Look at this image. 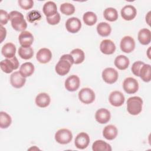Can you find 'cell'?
<instances>
[{"instance_id":"cell-20","label":"cell","mask_w":151,"mask_h":151,"mask_svg":"<svg viewBox=\"0 0 151 151\" xmlns=\"http://www.w3.org/2000/svg\"><path fill=\"white\" fill-rule=\"evenodd\" d=\"M118 133L117 127L112 124L106 126L103 130V135L107 140H111L114 139Z\"/></svg>"},{"instance_id":"cell-13","label":"cell","mask_w":151,"mask_h":151,"mask_svg":"<svg viewBox=\"0 0 151 151\" xmlns=\"http://www.w3.org/2000/svg\"><path fill=\"white\" fill-rule=\"evenodd\" d=\"M67 30L71 33H76L81 29V22L80 20L76 17L68 18L65 22Z\"/></svg>"},{"instance_id":"cell-29","label":"cell","mask_w":151,"mask_h":151,"mask_svg":"<svg viewBox=\"0 0 151 151\" xmlns=\"http://www.w3.org/2000/svg\"><path fill=\"white\" fill-rule=\"evenodd\" d=\"M97 31L100 36L107 37L111 33V28L108 23L101 22L97 25Z\"/></svg>"},{"instance_id":"cell-1","label":"cell","mask_w":151,"mask_h":151,"mask_svg":"<svg viewBox=\"0 0 151 151\" xmlns=\"http://www.w3.org/2000/svg\"><path fill=\"white\" fill-rule=\"evenodd\" d=\"M73 64L74 60L72 56L70 54H64L55 65V71L60 76H65L68 73Z\"/></svg>"},{"instance_id":"cell-5","label":"cell","mask_w":151,"mask_h":151,"mask_svg":"<svg viewBox=\"0 0 151 151\" xmlns=\"http://www.w3.org/2000/svg\"><path fill=\"white\" fill-rule=\"evenodd\" d=\"M73 139L71 132L67 129H61L55 134V139L60 144L65 145L69 143Z\"/></svg>"},{"instance_id":"cell-24","label":"cell","mask_w":151,"mask_h":151,"mask_svg":"<svg viewBox=\"0 0 151 151\" xmlns=\"http://www.w3.org/2000/svg\"><path fill=\"white\" fill-rule=\"evenodd\" d=\"M1 52L2 54L6 58H13L15 57L16 52L15 45L11 42H8L2 47Z\"/></svg>"},{"instance_id":"cell-36","label":"cell","mask_w":151,"mask_h":151,"mask_svg":"<svg viewBox=\"0 0 151 151\" xmlns=\"http://www.w3.org/2000/svg\"><path fill=\"white\" fill-rule=\"evenodd\" d=\"M27 18L28 22L32 23L36 21H39L41 18V13L37 10H32L27 14Z\"/></svg>"},{"instance_id":"cell-31","label":"cell","mask_w":151,"mask_h":151,"mask_svg":"<svg viewBox=\"0 0 151 151\" xmlns=\"http://www.w3.org/2000/svg\"><path fill=\"white\" fill-rule=\"evenodd\" d=\"M19 56L24 60H29L33 57L34 50L32 47H20L18 49Z\"/></svg>"},{"instance_id":"cell-3","label":"cell","mask_w":151,"mask_h":151,"mask_svg":"<svg viewBox=\"0 0 151 151\" xmlns=\"http://www.w3.org/2000/svg\"><path fill=\"white\" fill-rule=\"evenodd\" d=\"M143 100L138 96L129 97L127 101V110L132 115H137L142 110Z\"/></svg>"},{"instance_id":"cell-10","label":"cell","mask_w":151,"mask_h":151,"mask_svg":"<svg viewBox=\"0 0 151 151\" xmlns=\"http://www.w3.org/2000/svg\"><path fill=\"white\" fill-rule=\"evenodd\" d=\"M90 140V137L88 134L85 132H81L76 137L74 144L77 148L79 149H84L89 145Z\"/></svg>"},{"instance_id":"cell-17","label":"cell","mask_w":151,"mask_h":151,"mask_svg":"<svg viewBox=\"0 0 151 151\" xmlns=\"http://www.w3.org/2000/svg\"><path fill=\"white\" fill-rule=\"evenodd\" d=\"M110 112L106 109L101 108L97 110L95 114L96 121L100 124L107 123L110 119Z\"/></svg>"},{"instance_id":"cell-14","label":"cell","mask_w":151,"mask_h":151,"mask_svg":"<svg viewBox=\"0 0 151 151\" xmlns=\"http://www.w3.org/2000/svg\"><path fill=\"white\" fill-rule=\"evenodd\" d=\"M137 14V11L134 6L131 5L124 6L121 9V16L126 21L133 19Z\"/></svg>"},{"instance_id":"cell-37","label":"cell","mask_w":151,"mask_h":151,"mask_svg":"<svg viewBox=\"0 0 151 151\" xmlns=\"http://www.w3.org/2000/svg\"><path fill=\"white\" fill-rule=\"evenodd\" d=\"M18 2L20 7L25 10L32 8L34 5V1L32 0H19Z\"/></svg>"},{"instance_id":"cell-11","label":"cell","mask_w":151,"mask_h":151,"mask_svg":"<svg viewBox=\"0 0 151 151\" xmlns=\"http://www.w3.org/2000/svg\"><path fill=\"white\" fill-rule=\"evenodd\" d=\"M110 103L114 107H120L124 104L125 98L122 93L119 91L111 92L109 97Z\"/></svg>"},{"instance_id":"cell-40","label":"cell","mask_w":151,"mask_h":151,"mask_svg":"<svg viewBox=\"0 0 151 151\" xmlns=\"http://www.w3.org/2000/svg\"><path fill=\"white\" fill-rule=\"evenodd\" d=\"M9 20V14L6 11L1 9L0 10V23L1 25H5Z\"/></svg>"},{"instance_id":"cell-12","label":"cell","mask_w":151,"mask_h":151,"mask_svg":"<svg viewBox=\"0 0 151 151\" xmlns=\"http://www.w3.org/2000/svg\"><path fill=\"white\" fill-rule=\"evenodd\" d=\"M80 80L79 77L76 75L69 76L65 81V88L69 91H76L80 86Z\"/></svg>"},{"instance_id":"cell-32","label":"cell","mask_w":151,"mask_h":151,"mask_svg":"<svg viewBox=\"0 0 151 151\" xmlns=\"http://www.w3.org/2000/svg\"><path fill=\"white\" fill-rule=\"evenodd\" d=\"M104 18L109 21L113 22L118 19V13L115 8L110 7L106 8L103 12Z\"/></svg>"},{"instance_id":"cell-15","label":"cell","mask_w":151,"mask_h":151,"mask_svg":"<svg viewBox=\"0 0 151 151\" xmlns=\"http://www.w3.org/2000/svg\"><path fill=\"white\" fill-rule=\"evenodd\" d=\"M26 82V79L19 73L15 71L13 73L10 77V83L12 87L16 88H19L24 86Z\"/></svg>"},{"instance_id":"cell-41","label":"cell","mask_w":151,"mask_h":151,"mask_svg":"<svg viewBox=\"0 0 151 151\" xmlns=\"http://www.w3.org/2000/svg\"><path fill=\"white\" fill-rule=\"evenodd\" d=\"M6 35V30L1 25V42H2L3 40L5 38Z\"/></svg>"},{"instance_id":"cell-2","label":"cell","mask_w":151,"mask_h":151,"mask_svg":"<svg viewBox=\"0 0 151 151\" xmlns=\"http://www.w3.org/2000/svg\"><path fill=\"white\" fill-rule=\"evenodd\" d=\"M9 20L12 28L18 31H24L27 27V24L22 13L13 11L9 13Z\"/></svg>"},{"instance_id":"cell-30","label":"cell","mask_w":151,"mask_h":151,"mask_svg":"<svg viewBox=\"0 0 151 151\" xmlns=\"http://www.w3.org/2000/svg\"><path fill=\"white\" fill-rule=\"evenodd\" d=\"M70 54L72 56L74 60V64H78L84 60L85 55L83 51L80 48H76L73 50Z\"/></svg>"},{"instance_id":"cell-21","label":"cell","mask_w":151,"mask_h":151,"mask_svg":"<svg viewBox=\"0 0 151 151\" xmlns=\"http://www.w3.org/2000/svg\"><path fill=\"white\" fill-rule=\"evenodd\" d=\"M51 101L50 96L46 93H41L38 94L35 98V103L37 106L41 108L47 107Z\"/></svg>"},{"instance_id":"cell-26","label":"cell","mask_w":151,"mask_h":151,"mask_svg":"<svg viewBox=\"0 0 151 151\" xmlns=\"http://www.w3.org/2000/svg\"><path fill=\"white\" fill-rule=\"evenodd\" d=\"M34 66L30 62H27L22 64L19 68V73L24 77H27L31 76L34 72Z\"/></svg>"},{"instance_id":"cell-7","label":"cell","mask_w":151,"mask_h":151,"mask_svg":"<svg viewBox=\"0 0 151 151\" xmlns=\"http://www.w3.org/2000/svg\"><path fill=\"white\" fill-rule=\"evenodd\" d=\"M102 78L107 84H113L118 79V72L113 68L108 67L105 68L102 72Z\"/></svg>"},{"instance_id":"cell-9","label":"cell","mask_w":151,"mask_h":151,"mask_svg":"<svg viewBox=\"0 0 151 151\" xmlns=\"http://www.w3.org/2000/svg\"><path fill=\"white\" fill-rule=\"evenodd\" d=\"M120 47L123 52L130 53L132 52L135 48V41L132 37L125 36L121 40Z\"/></svg>"},{"instance_id":"cell-16","label":"cell","mask_w":151,"mask_h":151,"mask_svg":"<svg viewBox=\"0 0 151 151\" xmlns=\"http://www.w3.org/2000/svg\"><path fill=\"white\" fill-rule=\"evenodd\" d=\"M18 40L22 47H31L34 41V37L30 32L28 31H24L20 33Z\"/></svg>"},{"instance_id":"cell-28","label":"cell","mask_w":151,"mask_h":151,"mask_svg":"<svg viewBox=\"0 0 151 151\" xmlns=\"http://www.w3.org/2000/svg\"><path fill=\"white\" fill-rule=\"evenodd\" d=\"M93 151H111V146L102 140H96L92 145Z\"/></svg>"},{"instance_id":"cell-33","label":"cell","mask_w":151,"mask_h":151,"mask_svg":"<svg viewBox=\"0 0 151 151\" xmlns=\"http://www.w3.org/2000/svg\"><path fill=\"white\" fill-rule=\"evenodd\" d=\"M83 19L85 24L88 26H92L96 23L97 21V17L94 12L88 11L84 14Z\"/></svg>"},{"instance_id":"cell-8","label":"cell","mask_w":151,"mask_h":151,"mask_svg":"<svg viewBox=\"0 0 151 151\" xmlns=\"http://www.w3.org/2000/svg\"><path fill=\"white\" fill-rule=\"evenodd\" d=\"M123 87L124 91L128 94H134L139 89L137 81L133 77L126 78L123 83Z\"/></svg>"},{"instance_id":"cell-19","label":"cell","mask_w":151,"mask_h":151,"mask_svg":"<svg viewBox=\"0 0 151 151\" xmlns=\"http://www.w3.org/2000/svg\"><path fill=\"white\" fill-rule=\"evenodd\" d=\"M52 58V53L51 51L46 48H41L37 53L36 58L37 61L42 64L48 63Z\"/></svg>"},{"instance_id":"cell-22","label":"cell","mask_w":151,"mask_h":151,"mask_svg":"<svg viewBox=\"0 0 151 151\" xmlns=\"http://www.w3.org/2000/svg\"><path fill=\"white\" fill-rule=\"evenodd\" d=\"M138 40L142 45H147L151 41V32L147 28H143L138 32Z\"/></svg>"},{"instance_id":"cell-4","label":"cell","mask_w":151,"mask_h":151,"mask_svg":"<svg viewBox=\"0 0 151 151\" xmlns=\"http://www.w3.org/2000/svg\"><path fill=\"white\" fill-rule=\"evenodd\" d=\"M19 61L15 56L11 58H6L1 61V70L5 73H11L13 70H17L19 67Z\"/></svg>"},{"instance_id":"cell-34","label":"cell","mask_w":151,"mask_h":151,"mask_svg":"<svg viewBox=\"0 0 151 151\" xmlns=\"http://www.w3.org/2000/svg\"><path fill=\"white\" fill-rule=\"evenodd\" d=\"M12 122L11 116L6 112H0V127L1 129H6L8 127Z\"/></svg>"},{"instance_id":"cell-35","label":"cell","mask_w":151,"mask_h":151,"mask_svg":"<svg viewBox=\"0 0 151 151\" xmlns=\"http://www.w3.org/2000/svg\"><path fill=\"white\" fill-rule=\"evenodd\" d=\"M60 11L66 15H70L74 13L75 7L74 6L70 3H63L60 5Z\"/></svg>"},{"instance_id":"cell-23","label":"cell","mask_w":151,"mask_h":151,"mask_svg":"<svg viewBox=\"0 0 151 151\" xmlns=\"http://www.w3.org/2000/svg\"><path fill=\"white\" fill-rule=\"evenodd\" d=\"M42 11L47 17H52L57 13V5L52 1H48L44 4Z\"/></svg>"},{"instance_id":"cell-27","label":"cell","mask_w":151,"mask_h":151,"mask_svg":"<svg viewBox=\"0 0 151 151\" xmlns=\"http://www.w3.org/2000/svg\"><path fill=\"white\" fill-rule=\"evenodd\" d=\"M139 77L145 82H149L151 79V67L150 64H144L139 71Z\"/></svg>"},{"instance_id":"cell-6","label":"cell","mask_w":151,"mask_h":151,"mask_svg":"<svg viewBox=\"0 0 151 151\" xmlns=\"http://www.w3.org/2000/svg\"><path fill=\"white\" fill-rule=\"evenodd\" d=\"M80 100L86 104L93 103L95 100V93L90 88H83L78 92Z\"/></svg>"},{"instance_id":"cell-39","label":"cell","mask_w":151,"mask_h":151,"mask_svg":"<svg viewBox=\"0 0 151 151\" xmlns=\"http://www.w3.org/2000/svg\"><path fill=\"white\" fill-rule=\"evenodd\" d=\"M61 17L58 12H57L55 15L50 17H47V21L50 25H54L57 24H58L60 21Z\"/></svg>"},{"instance_id":"cell-38","label":"cell","mask_w":151,"mask_h":151,"mask_svg":"<svg viewBox=\"0 0 151 151\" xmlns=\"http://www.w3.org/2000/svg\"><path fill=\"white\" fill-rule=\"evenodd\" d=\"M145 63L141 61H137L134 62L132 66V71L133 73V74L134 75H135L136 76L139 77V71L140 70L141 68V67H142V65L144 64Z\"/></svg>"},{"instance_id":"cell-25","label":"cell","mask_w":151,"mask_h":151,"mask_svg":"<svg viewBox=\"0 0 151 151\" xmlns=\"http://www.w3.org/2000/svg\"><path fill=\"white\" fill-rule=\"evenodd\" d=\"M114 65L115 66L120 70H126L130 64L129 58L123 55H120L116 57L114 60Z\"/></svg>"},{"instance_id":"cell-18","label":"cell","mask_w":151,"mask_h":151,"mask_svg":"<svg viewBox=\"0 0 151 151\" xmlns=\"http://www.w3.org/2000/svg\"><path fill=\"white\" fill-rule=\"evenodd\" d=\"M100 50L101 52L104 54H112L116 50V45L111 40L107 39L104 40L100 43Z\"/></svg>"}]
</instances>
